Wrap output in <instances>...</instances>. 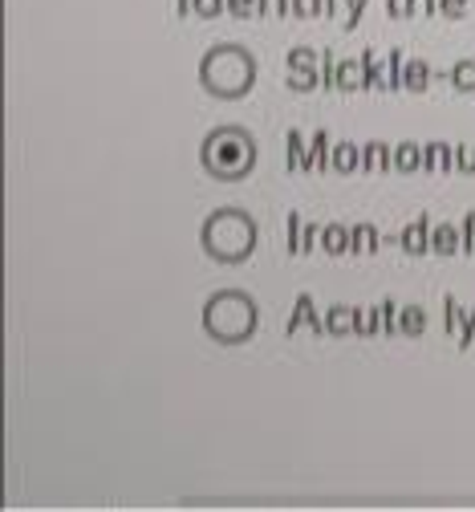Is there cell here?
Listing matches in <instances>:
<instances>
[{
    "mask_svg": "<svg viewBox=\"0 0 475 512\" xmlns=\"http://www.w3.org/2000/svg\"><path fill=\"white\" fill-rule=\"evenodd\" d=\"M350 232H354L350 252H378V228L374 224H354Z\"/></svg>",
    "mask_w": 475,
    "mask_h": 512,
    "instance_id": "9a60e30c",
    "label": "cell"
},
{
    "mask_svg": "<svg viewBox=\"0 0 475 512\" xmlns=\"http://www.w3.org/2000/svg\"><path fill=\"white\" fill-rule=\"evenodd\" d=\"M423 330H427V313H423V305H406V309H398V334L419 338Z\"/></svg>",
    "mask_w": 475,
    "mask_h": 512,
    "instance_id": "4fadbf2b",
    "label": "cell"
},
{
    "mask_svg": "<svg viewBox=\"0 0 475 512\" xmlns=\"http://www.w3.org/2000/svg\"><path fill=\"white\" fill-rule=\"evenodd\" d=\"M224 5H228V0H191V9H195L199 17H220Z\"/></svg>",
    "mask_w": 475,
    "mask_h": 512,
    "instance_id": "4316f807",
    "label": "cell"
},
{
    "mask_svg": "<svg viewBox=\"0 0 475 512\" xmlns=\"http://www.w3.org/2000/svg\"><path fill=\"white\" fill-rule=\"evenodd\" d=\"M439 13H443L447 21H459V17L467 13V0H439Z\"/></svg>",
    "mask_w": 475,
    "mask_h": 512,
    "instance_id": "f1b7e54d",
    "label": "cell"
},
{
    "mask_svg": "<svg viewBox=\"0 0 475 512\" xmlns=\"http://www.w3.org/2000/svg\"><path fill=\"white\" fill-rule=\"evenodd\" d=\"M382 330H386V334H398V305H394L390 297L382 301Z\"/></svg>",
    "mask_w": 475,
    "mask_h": 512,
    "instance_id": "484cf974",
    "label": "cell"
},
{
    "mask_svg": "<svg viewBox=\"0 0 475 512\" xmlns=\"http://www.w3.org/2000/svg\"><path fill=\"white\" fill-rule=\"evenodd\" d=\"M313 240H317V228H313V224H305V228H301V252H309V248H313Z\"/></svg>",
    "mask_w": 475,
    "mask_h": 512,
    "instance_id": "e575fe53",
    "label": "cell"
},
{
    "mask_svg": "<svg viewBox=\"0 0 475 512\" xmlns=\"http://www.w3.org/2000/svg\"><path fill=\"white\" fill-rule=\"evenodd\" d=\"M463 252H475V212H467L463 220Z\"/></svg>",
    "mask_w": 475,
    "mask_h": 512,
    "instance_id": "1f68e13d",
    "label": "cell"
},
{
    "mask_svg": "<svg viewBox=\"0 0 475 512\" xmlns=\"http://www.w3.org/2000/svg\"><path fill=\"white\" fill-rule=\"evenodd\" d=\"M398 244L411 252V256H423V252H431V216H419L415 224H406L402 228V236H398Z\"/></svg>",
    "mask_w": 475,
    "mask_h": 512,
    "instance_id": "8992f818",
    "label": "cell"
},
{
    "mask_svg": "<svg viewBox=\"0 0 475 512\" xmlns=\"http://www.w3.org/2000/svg\"><path fill=\"white\" fill-rule=\"evenodd\" d=\"M203 248H208V256H216V261L236 265L256 248V224L240 208H220L203 224Z\"/></svg>",
    "mask_w": 475,
    "mask_h": 512,
    "instance_id": "7a4b0ae2",
    "label": "cell"
},
{
    "mask_svg": "<svg viewBox=\"0 0 475 512\" xmlns=\"http://www.w3.org/2000/svg\"><path fill=\"white\" fill-rule=\"evenodd\" d=\"M402 70H406V57H402V49H394L390 53V82H386V90H398L402 86Z\"/></svg>",
    "mask_w": 475,
    "mask_h": 512,
    "instance_id": "7402d4cb",
    "label": "cell"
},
{
    "mask_svg": "<svg viewBox=\"0 0 475 512\" xmlns=\"http://www.w3.org/2000/svg\"><path fill=\"white\" fill-rule=\"evenodd\" d=\"M199 82L216 98H244L256 82V61L240 45H212L199 61Z\"/></svg>",
    "mask_w": 475,
    "mask_h": 512,
    "instance_id": "6da1fadb",
    "label": "cell"
},
{
    "mask_svg": "<svg viewBox=\"0 0 475 512\" xmlns=\"http://www.w3.org/2000/svg\"><path fill=\"white\" fill-rule=\"evenodd\" d=\"M293 5L289 0H260V17H289Z\"/></svg>",
    "mask_w": 475,
    "mask_h": 512,
    "instance_id": "d4e9b609",
    "label": "cell"
},
{
    "mask_svg": "<svg viewBox=\"0 0 475 512\" xmlns=\"http://www.w3.org/2000/svg\"><path fill=\"white\" fill-rule=\"evenodd\" d=\"M333 167V139L325 126H317L313 139H309V159H305V171H329Z\"/></svg>",
    "mask_w": 475,
    "mask_h": 512,
    "instance_id": "52a82bcc",
    "label": "cell"
},
{
    "mask_svg": "<svg viewBox=\"0 0 475 512\" xmlns=\"http://www.w3.org/2000/svg\"><path fill=\"white\" fill-rule=\"evenodd\" d=\"M228 13L240 17V21H248L252 13H260V0H228Z\"/></svg>",
    "mask_w": 475,
    "mask_h": 512,
    "instance_id": "cb8c5ba5",
    "label": "cell"
},
{
    "mask_svg": "<svg viewBox=\"0 0 475 512\" xmlns=\"http://www.w3.org/2000/svg\"><path fill=\"white\" fill-rule=\"evenodd\" d=\"M451 82L459 94H471L475 90V61H459V66L451 70Z\"/></svg>",
    "mask_w": 475,
    "mask_h": 512,
    "instance_id": "44dd1931",
    "label": "cell"
},
{
    "mask_svg": "<svg viewBox=\"0 0 475 512\" xmlns=\"http://www.w3.org/2000/svg\"><path fill=\"white\" fill-rule=\"evenodd\" d=\"M350 240H354V232H350L346 224H329V228L321 232V248H325L329 256H342V252H350Z\"/></svg>",
    "mask_w": 475,
    "mask_h": 512,
    "instance_id": "8fae6325",
    "label": "cell"
},
{
    "mask_svg": "<svg viewBox=\"0 0 475 512\" xmlns=\"http://www.w3.org/2000/svg\"><path fill=\"white\" fill-rule=\"evenodd\" d=\"M333 171H342V175L362 171V151L354 143H333Z\"/></svg>",
    "mask_w": 475,
    "mask_h": 512,
    "instance_id": "7c38bea8",
    "label": "cell"
},
{
    "mask_svg": "<svg viewBox=\"0 0 475 512\" xmlns=\"http://www.w3.org/2000/svg\"><path fill=\"white\" fill-rule=\"evenodd\" d=\"M431 252H439V256L463 252V232H455L451 224H435L431 228Z\"/></svg>",
    "mask_w": 475,
    "mask_h": 512,
    "instance_id": "30bf717a",
    "label": "cell"
},
{
    "mask_svg": "<svg viewBox=\"0 0 475 512\" xmlns=\"http://www.w3.org/2000/svg\"><path fill=\"white\" fill-rule=\"evenodd\" d=\"M256 163V143L244 131H216L203 139V167L220 179H240Z\"/></svg>",
    "mask_w": 475,
    "mask_h": 512,
    "instance_id": "277c9868",
    "label": "cell"
},
{
    "mask_svg": "<svg viewBox=\"0 0 475 512\" xmlns=\"http://www.w3.org/2000/svg\"><path fill=\"white\" fill-rule=\"evenodd\" d=\"M443 326H447V330H459V305H455L451 293L443 297Z\"/></svg>",
    "mask_w": 475,
    "mask_h": 512,
    "instance_id": "83f0119b",
    "label": "cell"
},
{
    "mask_svg": "<svg viewBox=\"0 0 475 512\" xmlns=\"http://www.w3.org/2000/svg\"><path fill=\"white\" fill-rule=\"evenodd\" d=\"M203 326L220 342H244L256 330V305L244 293H216L203 309Z\"/></svg>",
    "mask_w": 475,
    "mask_h": 512,
    "instance_id": "3957f363",
    "label": "cell"
},
{
    "mask_svg": "<svg viewBox=\"0 0 475 512\" xmlns=\"http://www.w3.org/2000/svg\"><path fill=\"white\" fill-rule=\"evenodd\" d=\"M439 151H443V143H427L423 147V171H439Z\"/></svg>",
    "mask_w": 475,
    "mask_h": 512,
    "instance_id": "f546056e",
    "label": "cell"
},
{
    "mask_svg": "<svg viewBox=\"0 0 475 512\" xmlns=\"http://www.w3.org/2000/svg\"><path fill=\"white\" fill-rule=\"evenodd\" d=\"M362 86H366V90H386V82H382V74H378V61H374V49L362 53Z\"/></svg>",
    "mask_w": 475,
    "mask_h": 512,
    "instance_id": "ac0fdd59",
    "label": "cell"
},
{
    "mask_svg": "<svg viewBox=\"0 0 475 512\" xmlns=\"http://www.w3.org/2000/svg\"><path fill=\"white\" fill-rule=\"evenodd\" d=\"M337 9V0H325V13H333Z\"/></svg>",
    "mask_w": 475,
    "mask_h": 512,
    "instance_id": "d590c367",
    "label": "cell"
},
{
    "mask_svg": "<svg viewBox=\"0 0 475 512\" xmlns=\"http://www.w3.org/2000/svg\"><path fill=\"white\" fill-rule=\"evenodd\" d=\"M394 171H423V147L398 143L394 147Z\"/></svg>",
    "mask_w": 475,
    "mask_h": 512,
    "instance_id": "5bb4252c",
    "label": "cell"
},
{
    "mask_svg": "<svg viewBox=\"0 0 475 512\" xmlns=\"http://www.w3.org/2000/svg\"><path fill=\"white\" fill-rule=\"evenodd\" d=\"M362 66H354V61H337V90H362Z\"/></svg>",
    "mask_w": 475,
    "mask_h": 512,
    "instance_id": "ffe728a7",
    "label": "cell"
},
{
    "mask_svg": "<svg viewBox=\"0 0 475 512\" xmlns=\"http://www.w3.org/2000/svg\"><path fill=\"white\" fill-rule=\"evenodd\" d=\"M289 252H301V216H289Z\"/></svg>",
    "mask_w": 475,
    "mask_h": 512,
    "instance_id": "d6a6232c",
    "label": "cell"
},
{
    "mask_svg": "<svg viewBox=\"0 0 475 512\" xmlns=\"http://www.w3.org/2000/svg\"><path fill=\"white\" fill-rule=\"evenodd\" d=\"M455 171H475V143H463V147H455Z\"/></svg>",
    "mask_w": 475,
    "mask_h": 512,
    "instance_id": "603a6c76",
    "label": "cell"
},
{
    "mask_svg": "<svg viewBox=\"0 0 475 512\" xmlns=\"http://www.w3.org/2000/svg\"><path fill=\"white\" fill-rule=\"evenodd\" d=\"M378 167H394V159L386 155L382 143H366L362 147V171H378Z\"/></svg>",
    "mask_w": 475,
    "mask_h": 512,
    "instance_id": "2e32d148",
    "label": "cell"
},
{
    "mask_svg": "<svg viewBox=\"0 0 475 512\" xmlns=\"http://www.w3.org/2000/svg\"><path fill=\"white\" fill-rule=\"evenodd\" d=\"M431 86V66L423 57H415V61H406V70H402V90H411V94H423Z\"/></svg>",
    "mask_w": 475,
    "mask_h": 512,
    "instance_id": "9c48e42d",
    "label": "cell"
},
{
    "mask_svg": "<svg viewBox=\"0 0 475 512\" xmlns=\"http://www.w3.org/2000/svg\"><path fill=\"white\" fill-rule=\"evenodd\" d=\"M285 143H289V147H285V151H289V167H293V171H305V159H309V155H305V135H301V131H289Z\"/></svg>",
    "mask_w": 475,
    "mask_h": 512,
    "instance_id": "d6986e66",
    "label": "cell"
},
{
    "mask_svg": "<svg viewBox=\"0 0 475 512\" xmlns=\"http://www.w3.org/2000/svg\"><path fill=\"white\" fill-rule=\"evenodd\" d=\"M471 342H475V309H471V313H467V322H463V326H459V346H463V350H467V346H471Z\"/></svg>",
    "mask_w": 475,
    "mask_h": 512,
    "instance_id": "4dcf8cb0",
    "label": "cell"
},
{
    "mask_svg": "<svg viewBox=\"0 0 475 512\" xmlns=\"http://www.w3.org/2000/svg\"><path fill=\"white\" fill-rule=\"evenodd\" d=\"M301 326H309L313 334H329V326L317 317V309H313V297H309V293H301V297H297V309H293V317H289V326H285V330H289V334H297Z\"/></svg>",
    "mask_w": 475,
    "mask_h": 512,
    "instance_id": "ba28073f",
    "label": "cell"
},
{
    "mask_svg": "<svg viewBox=\"0 0 475 512\" xmlns=\"http://www.w3.org/2000/svg\"><path fill=\"white\" fill-rule=\"evenodd\" d=\"M289 70H293V78H289V86L297 90V94H305V90H313L317 86V53L313 49H293L289 53Z\"/></svg>",
    "mask_w": 475,
    "mask_h": 512,
    "instance_id": "5b68a950",
    "label": "cell"
},
{
    "mask_svg": "<svg viewBox=\"0 0 475 512\" xmlns=\"http://www.w3.org/2000/svg\"><path fill=\"white\" fill-rule=\"evenodd\" d=\"M366 5H370V0H354V5L346 9V29H354V25L362 21V9H366Z\"/></svg>",
    "mask_w": 475,
    "mask_h": 512,
    "instance_id": "836d02e7",
    "label": "cell"
},
{
    "mask_svg": "<svg viewBox=\"0 0 475 512\" xmlns=\"http://www.w3.org/2000/svg\"><path fill=\"white\" fill-rule=\"evenodd\" d=\"M325 326H329V334H346V330H354V309H350V305H333Z\"/></svg>",
    "mask_w": 475,
    "mask_h": 512,
    "instance_id": "e0dca14e",
    "label": "cell"
}]
</instances>
